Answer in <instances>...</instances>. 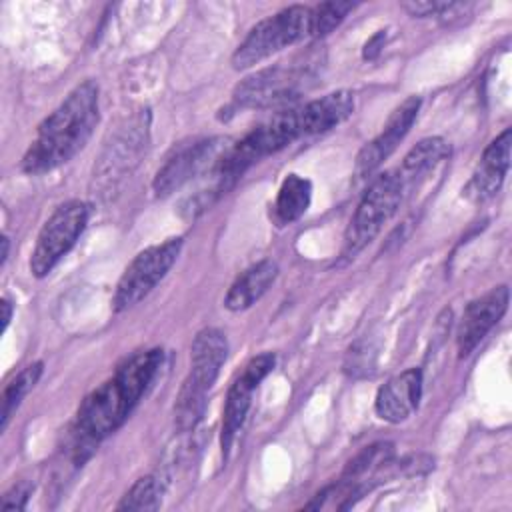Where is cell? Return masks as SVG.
<instances>
[{"mask_svg":"<svg viewBox=\"0 0 512 512\" xmlns=\"http://www.w3.org/2000/svg\"><path fill=\"white\" fill-rule=\"evenodd\" d=\"M162 360V348L136 352L116 368L114 376L82 400L70 434V456L76 466H82L96 444L128 420L136 404L152 386Z\"/></svg>","mask_w":512,"mask_h":512,"instance_id":"1","label":"cell"},{"mask_svg":"<svg viewBox=\"0 0 512 512\" xmlns=\"http://www.w3.org/2000/svg\"><path fill=\"white\" fill-rule=\"evenodd\" d=\"M98 120V84L84 80L40 122L20 168L38 176L70 162L86 146Z\"/></svg>","mask_w":512,"mask_h":512,"instance_id":"2","label":"cell"},{"mask_svg":"<svg viewBox=\"0 0 512 512\" xmlns=\"http://www.w3.org/2000/svg\"><path fill=\"white\" fill-rule=\"evenodd\" d=\"M228 356V340L218 328H204L190 348V372L180 386L174 404V424L180 432H190L204 416L206 396L216 382Z\"/></svg>","mask_w":512,"mask_h":512,"instance_id":"3","label":"cell"},{"mask_svg":"<svg viewBox=\"0 0 512 512\" xmlns=\"http://www.w3.org/2000/svg\"><path fill=\"white\" fill-rule=\"evenodd\" d=\"M404 198V186L398 172L388 170L378 174L362 194L344 236V258H354L366 248L396 214Z\"/></svg>","mask_w":512,"mask_h":512,"instance_id":"4","label":"cell"},{"mask_svg":"<svg viewBox=\"0 0 512 512\" xmlns=\"http://www.w3.org/2000/svg\"><path fill=\"white\" fill-rule=\"evenodd\" d=\"M306 36H310V8L288 6L250 28L232 56V66L248 70Z\"/></svg>","mask_w":512,"mask_h":512,"instance_id":"5","label":"cell"},{"mask_svg":"<svg viewBox=\"0 0 512 512\" xmlns=\"http://www.w3.org/2000/svg\"><path fill=\"white\" fill-rule=\"evenodd\" d=\"M314 72L310 64H276L264 68L246 80H242L232 98L240 108H258V110H284L296 106L298 98L310 86Z\"/></svg>","mask_w":512,"mask_h":512,"instance_id":"6","label":"cell"},{"mask_svg":"<svg viewBox=\"0 0 512 512\" xmlns=\"http://www.w3.org/2000/svg\"><path fill=\"white\" fill-rule=\"evenodd\" d=\"M92 214V206L84 200H68L60 204L42 224L36 246L30 256V272L36 278L48 276L54 266L72 250L84 232Z\"/></svg>","mask_w":512,"mask_h":512,"instance_id":"7","label":"cell"},{"mask_svg":"<svg viewBox=\"0 0 512 512\" xmlns=\"http://www.w3.org/2000/svg\"><path fill=\"white\" fill-rule=\"evenodd\" d=\"M180 248L182 238H170L138 252L116 284L112 298L114 312H124L144 300L174 266Z\"/></svg>","mask_w":512,"mask_h":512,"instance_id":"8","label":"cell"},{"mask_svg":"<svg viewBox=\"0 0 512 512\" xmlns=\"http://www.w3.org/2000/svg\"><path fill=\"white\" fill-rule=\"evenodd\" d=\"M228 146L226 138H204L178 148L156 172L152 182L154 194L160 198L170 196L204 170H212Z\"/></svg>","mask_w":512,"mask_h":512,"instance_id":"9","label":"cell"},{"mask_svg":"<svg viewBox=\"0 0 512 512\" xmlns=\"http://www.w3.org/2000/svg\"><path fill=\"white\" fill-rule=\"evenodd\" d=\"M274 364H276V356L270 354V352L254 356L244 366V370L236 376L232 386L228 388L224 410H222V436H220L224 458L228 456L230 446H232L238 430L242 428V424L246 420V414H248L250 404H252L254 390L272 372Z\"/></svg>","mask_w":512,"mask_h":512,"instance_id":"10","label":"cell"},{"mask_svg":"<svg viewBox=\"0 0 512 512\" xmlns=\"http://www.w3.org/2000/svg\"><path fill=\"white\" fill-rule=\"evenodd\" d=\"M510 290L508 286H496L480 298L472 300L458 322L456 328V348L458 358H466L474 348L486 338V334L500 322L508 308Z\"/></svg>","mask_w":512,"mask_h":512,"instance_id":"11","label":"cell"},{"mask_svg":"<svg viewBox=\"0 0 512 512\" xmlns=\"http://www.w3.org/2000/svg\"><path fill=\"white\" fill-rule=\"evenodd\" d=\"M418 110H420V98L410 96L390 114L382 132L358 152L356 166H354L356 176L366 178L374 170H378V166L396 150L400 140L408 134V130L412 128L418 116Z\"/></svg>","mask_w":512,"mask_h":512,"instance_id":"12","label":"cell"},{"mask_svg":"<svg viewBox=\"0 0 512 512\" xmlns=\"http://www.w3.org/2000/svg\"><path fill=\"white\" fill-rule=\"evenodd\" d=\"M510 144L512 130L506 128L484 148L476 170L472 172L468 184L462 188V194L470 202H486L498 194L510 168Z\"/></svg>","mask_w":512,"mask_h":512,"instance_id":"13","label":"cell"},{"mask_svg":"<svg viewBox=\"0 0 512 512\" xmlns=\"http://www.w3.org/2000/svg\"><path fill=\"white\" fill-rule=\"evenodd\" d=\"M420 396L422 372L418 368H408L386 380L384 386H380L374 400V410L382 420L398 424L412 416V412L420 404Z\"/></svg>","mask_w":512,"mask_h":512,"instance_id":"14","label":"cell"},{"mask_svg":"<svg viewBox=\"0 0 512 512\" xmlns=\"http://www.w3.org/2000/svg\"><path fill=\"white\" fill-rule=\"evenodd\" d=\"M354 112V94L348 90H336L322 98L310 100L298 106V118L302 134L314 136L324 134L342 124Z\"/></svg>","mask_w":512,"mask_h":512,"instance_id":"15","label":"cell"},{"mask_svg":"<svg viewBox=\"0 0 512 512\" xmlns=\"http://www.w3.org/2000/svg\"><path fill=\"white\" fill-rule=\"evenodd\" d=\"M278 278V264L272 260H260L246 268L228 288L224 306L232 312H242L256 304Z\"/></svg>","mask_w":512,"mask_h":512,"instance_id":"16","label":"cell"},{"mask_svg":"<svg viewBox=\"0 0 512 512\" xmlns=\"http://www.w3.org/2000/svg\"><path fill=\"white\" fill-rule=\"evenodd\" d=\"M450 154V146L440 136H430L420 140L402 160L400 168L396 170L400 182L404 186V194L412 188L418 180H422L430 170H434L446 156Z\"/></svg>","mask_w":512,"mask_h":512,"instance_id":"17","label":"cell"},{"mask_svg":"<svg viewBox=\"0 0 512 512\" xmlns=\"http://www.w3.org/2000/svg\"><path fill=\"white\" fill-rule=\"evenodd\" d=\"M312 200V184L308 178L298 174H288L278 190L272 206V220L276 226H288L296 222L308 210Z\"/></svg>","mask_w":512,"mask_h":512,"instance_id":"18","label":"cell"},{"mask_svg":"<svg viewBox=\"0 0 512 512\" xmlns=\"http://www.w3.org/2000/svg\"><path fill=\"white\" fill-rule=\"evenodd\" d=\"M42 362H34L28 364L26 368H22L4 388L2 392V410H0V430L4 432L8 428V422L12 418V414L18 410L20 402L24 400V396L36 386V382L42 376Z\"/></svg>","mask_w":512,"mask_h":512,"instance_id":"19","label":"cell"},{"mask_svg":"<svg viewBox=\"0 0 512 512\" xmlns=\"http://www.w3.org/2000/svg\"><path fill=\"white\" fill-rule=\"evenodd\" d=\"M162 494H164V482L158 476H142L122 496L116 510H124V512L158 510L162 504Z\"/></svg>","mask_w":512,"mask_h":512,"instance_id":"20","label":"cell"},{"mask_svg":"<svg viewBox=\"0 0 512 512\" xmlns=\"http://www.w3.org/2000/svg\"><path fill=\"white\" fill-rule=\"evenodd\" d=\"M354 10L352 2H322L310 10V36L322 38L330 34Z\"/></svg>","mask_w":512,"mask_h":512,"instance_id":"21","label":"cell"},{"mask_svg":"<svg viewBox=\"0 0 512 512\" xmlns=\"http://www.w3.org/2000/svg\"><path fill=\"white\" fill-rule=\"evenodd\" d=\"M376 366V350L368 340H360L354 346H350L344 362L346 374L352 378H366L374 372Z\"/></svg>","mask_w":512,"mask_h":512,"instance_id":"22","label":"cell"},{"mask_svg":"<svg viewBox=\"0 0 512 512\" xmlns=\"http://www.w3.org/2000/svg\"><path fill=\"white\" fill-rule=\"evenodd\" d=\"M410 16L426 18V16H442L444 12L452 10L456 2H446V0H412V2H402L400 4Z\"/></svg>","mask_w":512,"mask_h":512,"instance_id":"23","label":"cell"},{"mask_svg":"<svg viewBox=\"0 0 512 512\" xmlns=\"http://www.w3.org/2000/svg\"><path fill=\"white\" fill-rule=\"evenodd\" d=\"M32 490H34V484H30V482H18L16 486H12V488L4 494L0 506L6 508V510H22V508H26V500L30 498Z\"/></svg>","mask_w":512,"mask_h":512,"instance_id":"24","label":"cell"},{"mask_svg":"<svg viewBox=\"0 0 512 512\" xmlns=\"http://www.w3.org/2000/svg\"><path fill=\"white\" fill-rule=\"evenodd\" d=\"M384 42H386V32H384V30L376 32V34H374V36H372V38L366 42L362 56H364L366 60H372V58H376V56H378V52L384 48Z\"/></svg>","mask_w":512,"mask_h":512,"instance_id":"25","label":"cell"},{"mask_svg":"<svg viewBox=\"0 0 512 512\" xmlns=\"http://www.w3.org/2000/svg\"><path fill=\"white\" fill-rule=\"evenodd\" d=\"M0 308H2V332H6V328H8L10 320H12V312H14V306H12V302H10L8 298H2V302H0Z\"/></svg>","mask_w":512,"mask_h":512,"instance_id":"26","label":"cell"},{"mask_svg":"<svg viewBox=\"0 0 512 512\" xmlns=\"http://www.w3.org/2000/svg\"><path fill=\"white\" fill-rule=\"evenodd\" d=\"M8 248H10V240H8V236H2V258H0V262L4 264L6 262V258H8Z\"/></svg>","mask_w":512,"mask_h":512,"instance_id":"27","label":"cell"}]
</instances>
